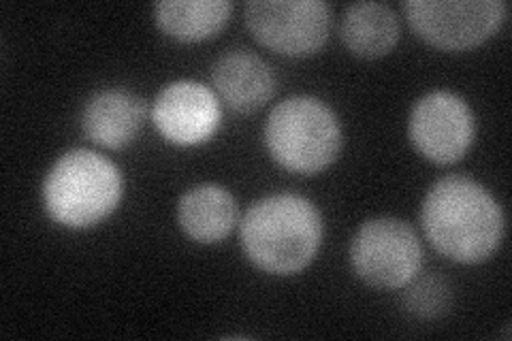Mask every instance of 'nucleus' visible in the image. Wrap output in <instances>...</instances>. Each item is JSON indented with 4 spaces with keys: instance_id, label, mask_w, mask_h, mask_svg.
Listing matches in <instances>:
<instances>
[{
    "instance_id": "1",
    "label": "nucleus",
    "mask_w": 512,
    "mask_h": 341,
    "mask_svg": "<svg viewBox=\"0 0 512 341\" xmlns=\"http://www.w3.org/2000/svg\"><path fill=\"white\" fill-rule=\"evenodd\" d=\"M423 231L455 263H483L498 250L504 214L493 194L472 177L448 175L429 188L421 209Z\"/></svg>"
},
{
    "instance_id": "2",
    "label": "nucleus",
    "mask_w": 512,
    "mask_h": 341,
    "mask_svg": "<svg viewBox=\"0 0 512 341\" xmlns=\"http://www.w3.org/2000/svg\"><path fill=\"white\" fill-rule=\"evenodd\" d=\"M323 241V218L299 194H269L250 205L242 220V248L250 263L274 275L306 269Z\"/></svg>"
},
{
    "instance_id": "3",
    "label": "nucleus",
    "mask_w": 512,
    "mask_h": 341,
    "mask_svg": "<svg viewBox=\"0 0 512 341\" xmlns=\"http://www.w3.org/2000/svg\"><path fill=\"white\" fill-rule=\"evenodd\" d=\"M122 171L92 150L62 154L43 182L47 214L69 229H88L103 222L120 205Z\"/></svg>"
},
{
    "instance_id": "4",
    "label": "nucleus",
    "mask_w": 512,
    "mask_h": 341,
    "mask_svg": "<svg viewBox=\"0 0 512 341\" xmlns=\"http://www.w3.org/2000/svg\"><path fill=\"white\" fill-rule=\"evenodd\" d=\"M265 143L280 167L314 175L338 158L342 128L323 101L299 94L271 109L265 124Z\"/></svg>"
},
{
    "instance_id": "5",
    "label": "nucleus",
    "mask_w": 512,
    "mask_h": 341,
    "mask_svg": "<svg viewBox=\"0 0 512 341\" xmlns=\"http://www.w3.org/2000/svg\"><path fill=\"white\" fill-rule=\"evenodd\" d=\"M350 263L365 284L384 290L404 288L419 275L423 248L404 220L372 218L352 237Z\"/></svg>"
},
{
    "instance_id": "6",
    "label": "nucleus",
    "mask_w": 512,
    "mask_h": 341,
    "mask_svg": "<svg viewBox=\"0 0 512 341\" xmlns=\"http://www.w3.org/2000/svg\"><path fill=\"white\" fill-rule=\"evenodd\" d=\"M402 7L416 35L448 52L487 41L506 15L502 0H406Z\"/></svg>"
},
{
    "instance_id": "7",
    "label": "nucleus",
    "mask_w": 512,
    "mask_h": 341,
    "mask_svg": "<svg viewBox=\"0 0 512 341\" xmlns=\"http://www.w3.org/2000/svg\"><path fill=\"white\" fill-rule=\"evenodd\" d=\"M244 18L256 41L284 56L318 52L331 30V7L320 0H252Z\"/></svg>"
},
{
    "instance_id": "8",
    "label": "nucleus",
    "mask_w": 512,
    "mask_h": 341,
    "mask_svg": "<svg viewBox=\"0 0 512 341\" xmlns=\"http://www.w3.org/2000/svg\"><path fill=\"white\" fill-rule=\"evenodd\" d=\"M474 116L461 96L436 90L425 94L410 113V139L427 160L451 165L474 141Z\"/></svg>"
},
{
    "instance_id": "9",
    "label": "nucleus",
    "mask_w": 512,
    "mask_h": 341,
    "mask_svg": "<svg viewBox=\"0 0 512 341\" xmlns=\"http://www.w3.org/2000/svg\"><path fill=\"white\" fill-rule=\"evenodd\" d=\"M152 120L167 141L199 145L218 131L220 101L201 81L178 79L158 92Z\"/></svg>"
},
{
    "instance_id": "10",
    "label": "nucleus",
    "mask_w": 512,
    "mask_h": 341,
    "mask_svg": "<svg viewBox=\"0 0 512 341\" xmlns=\"http://www.w3.org/2000/svg\"><path fill=\"white\" fill-rule=\"evenodd\" d=\"M146 103L141 96L124 88L94 92L82 109V131L96 145L120 150L141 131Z\"/></svg>"
},
{
    "instance_id": "11",
    "label": "nucleus",
    "mask_w": 512,
    "mask_h": 341,
    "mask_svg": "<svg viewBox=\"0 0 512 341\" xmlns=\"http://www.w3.org/2000/svg\"><path fill=\"white\" fill-rule=\"evenodd\" d=\"M212 81L220 99L239 113L261 109L276 92L269 64L248 50H231L214 62Z\"/></svg>"
},
{
    "instance_id": "12",
    "label": "nucleus",
    "mask_w": 512,
    "mask_h": 341,
    "mask_svg": "<svg viewBox=\"0 0 512 341\" xmlns=\"http://www.w3.org/2000/svg\"><path fill=\"white\" fill-rule=\"evenodd\" d=\"M178 222L186 237L205 246L227 239L237 224L233 194L218 184L186 190L178 203Z\"/></svg>"
},
{
    "instance_id": "13",
    "label": "nucleus",
    "mask_w": 512,
    "mask_h": 341,
    "mask_svg": "<svg viewBox=\"0 0 512 341\" xmlns=\"http://www.w3.org/2000/svg\"><path fill=\"white\" fill-rule=\"evenodd\" d=\"M340 35L355 56L380 58L397 45L399 22L389 5L355 3L344 11Z\"/></svg>"
},
{
    "instance_id": "14",
    "label": "nucleus",
    "mask_w": 512,
    "mask_h": 341,
    "mask_svg": "<svg viewBox=\"0 0 512 341\" xmlns=\"http://www.w3.org/2000/svg\"><path fill=\"white\" fill-rule=\"evenodd\" d=\"M231 11L229 0H163L154 7L158 28L184 43L212 39L227 26Z\"/></svg>"
},
{
    "instance_id": "15",
    "label": "nucleus",
    "mask_w": 512,
    "mask_h": 341,
    "mask_svg": "<svg viewBox=\"0 0 512 341\" xmlns=\"http://www.w3.org/2000/svg\"><path fill=\"white\" fill-rule=\"evenodd\" d=\"M408 290L404 292V307L421 320H434L444 316L451 310L453 303V290L440 275L431 273L425 278H414L406 284Z\"/></svg>"
}]
</instances>
